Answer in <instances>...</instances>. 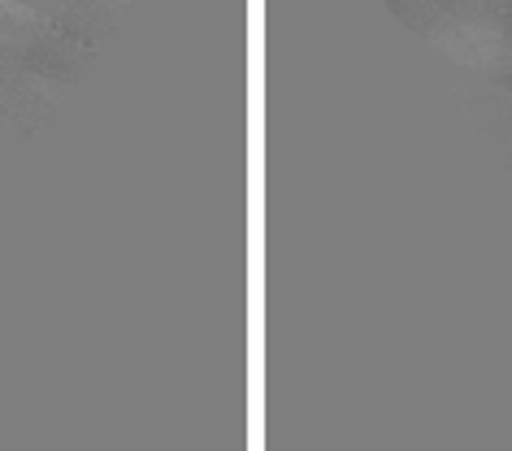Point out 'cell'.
<instances>
[{"label":"cell","instance_id":"obj_1","mask_svg":"<svg viewBox=\"0 0 512 451\" xmlns=\"http://www.w3.org/2000/svg\"><path fill=\"white\" fill-rule=\"evenodd\" d=\"M87 57H92V40L70 31L66 22L31 40H14L0 53V113L18 131H35L79 83Z\"/></svg>","mask_w":512,"mask_h":451},{"label":"cell","instance_id":"obj_2","mask_svg":"<svg viewBox=\"0 0 512 451\" xmlns=\"http://www.w3.org/2000/svg\"><path fill=\"white\" fill-rule=\"evenodd\" d=\"M426 40L439 48L443 57H452L456 66L478 70V74H499L512 57V40L482 14L478 5H469V0L456 9V14H447Z\"/></svg>","mask_w":512,"mask_h":451},{"label":"cell","instance_id":"obj_3","mask_svg":"<svg viewBox=\"0 0 512 451\" xmlns=\"http://www.w3.org/2000/svg\"><path fill=\"white\" fill-rule=\"evenodd\" d=\"M126 5H131V0H74L61 22H66L70 31H79V35H87V40L96 44L100 31H109L113 18H118Z\"/></svg>","mask_w":512,"mask_h":451},{"label":"cell","instance_id":"obj_4","mask_svg":"<svg viewBox=\"0 0 512 451\" xmlns=\"http://www.w3.org/2000/svg\"><path fill=\"white\" fill-rule=\"evenodd\" d=\"M22 31H44V22L22 9L18 0H0V40H18Z\"/></svg>","mask_w":512,"mask_h":451},{"label":"cell","instance_id":"obj_5","mask_svg":"<svg viewBox=\"0 0 512 451\" xmlns=\"http://www.w3.org/2000/svg\"><path fill=\"white\" fill-rule=\"evenodd\" d=\"M478 9L512 40V0H478Z\"/></svg>","mask_w":512,"mask_h":451}]
</instances>
